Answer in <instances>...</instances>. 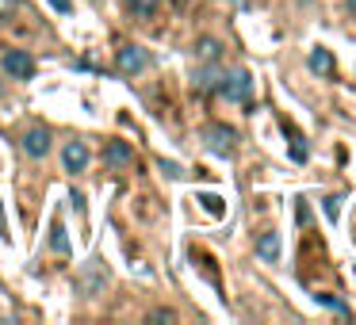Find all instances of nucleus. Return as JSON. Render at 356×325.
Here are the masks:
<instances>
[{
  "label": "nucleus",
  "instance_id": "obj_1",
  "mask_svg": "<svg viewBox=\"0 0 356 325\" xmlns=\"http://www.w3.org/2000/svg\"><path fill=\"white\" fill-rule=\"evenodd\" d=\"M218 92L234 103H249V96H253V77H249L245 69H238V73H230V77H222Z\"/></svg>",
  "mask_w": 356,
  "mask_h": 325
},
{
  "label": "nucleus",
  "instance_id": "obj_2",
  "mask_svg": "<svg viewBox=\"0 0 356 325\" xmlns=\"http://www.w3.org/2000/svg\"><path fill=\"white\" fill-rule=\"evenodd\" d=\"M104 283H108V268H104V260H88V264H81V272H77V287H81V294H96Z\"/></svg>",
  "mask_w": 356,
  "mask_h": 325
},
{
  "label": "nucleus",
  "instance_id": "obj_3",
  "mask_svg": "<svg viewBox=\"0 0 356 325\" xmlns=\"http://www.w3.org/2000/svg\"><path fill=\"white\" fill-rule=\"evenodd\" d=\"M4 73H8L12 81H31L35 77V58L27 54V50H8V54H4Z\"/></svg>",
  "mask_w": 356,
  "mask_h": 325
},
{
  "label": "nucleus",
  "instance_id": "obj_4",
  "mask_svg": "<svg viewBox=\"0 0 356 325\" xmlns=\"http://www.w3.org/2000/svg\"><path fill=\"white\" fill-rule=\"evenodd\" d=\"M115 65H119V73H127V77H134V73H142L149 65V54L142 47H123L115 54Z\"/></svg>",
  "mask_w": 356,
  "mask_h": 325
},
{
  "label": "nucleus",
  "instance_id": "obj_5",
  "mask_svg": "<svg viewBox=\"0 0 356 325\" xmlns=\"http://www.w3.org/2000/svg\"><path fill=\"white\" fill-rule=\"evenodd\" d=\"M234 142H238V134H234L230 126H222V123L207 126V146H211V153L230 157V153H234Z\"/></svg>",
  "mask_w": 356,
  "mask_h": 325
},
{
  "label": "nucleus",
  "instance_id": "obj_6",
  "mask_svg": "<svg viewBox=\"0 0 356 325\" xmlns=\"http://www.w3.org/2000/svg\"><path fill=\"white\" fill-rule=\"evenodd\" d=\"M104 165H108V169H131L134 149L127 146V142H108V146H104Z\"/></svg>",
  "mask_w": 356,
  "mask_h": 325
},
{
  "label": "nucleus",
  "instance_id": "obj_7",
  "mask_svg": "<svg viewBox=\"0 0 356 325\" xmlns=\"http://www.w3.org/2000/svg\"><path fill=\"white\" fill-rule=\"evenodd\" d=\"M24 153L27 157H47L50 153V131L47 126H31L24 134Z\"/></svg>",
  "mask_w": 356,
  "mask_h": 325
},
{
  "label": "nucleus",
  "instance_id": "obj_8",
  "mask_svg": "<svg viewBox=\"0 0 356 325\" xmlns=\"http://www.w3.org/2000/svg\"><path fill=\"white\" fill-rule=\"evenodd\" d=\"M62 165H65V172H85V165H88V146L85 142H65Z\"/></svg>",
  "mask_w": 356,
  "mask_h": 325
},
{
  "label": "nucleus",
  "instance_id": "obj_9",
  "mask_svg": "<svg viewBox=\"0 0 356 325\" xmlns=\"http://www.w3.org/2000/svg\"><path fill=\"white\" fill-rule=\"evenodd\" d=\"M310 69L322 73V77H330V73H333V58H330V50H322V47L310 50Z\"/></svg>",
  "mask_w": 356,
  "mask_h": 325
},
{
  "label": "nucleus",
  "instance_id": "obj_10",
  "mask_svg": "<svg viewBox=\"0 0 356 325\" xmlns=\"http://www.w3.org/2000/svg\"><path fill=\"white\" fill-rule=\"evenodd\" d=\"M257 256H261V260H276L280 256V238L276 233H264V238L257 241Z\"/></svg>",
  "mask_w": 356,
  "mask_h": 325
},
{
  "label": "nucleus",
  "instance_id": "obj_11",
  "mask_svg": "<svg viewBox=\"0 0 356 325\" xmlns=\"http://www.w3.org/2000/svg\"><path fill=\"white\" fill-rule=\"evenodd\" d=\"M157 8H161V0H131V12H134V16H142V19L157 16Z\"/></svg>",
  "mask_w": 356,
  "mask_h": 325
},
{
  "label": "nucleus",
  "instance_id": "obj_12",
  "mask_svg": "<svg viewBox=\"0 0 356 325\" xmlns=\"http://www.w3.org/2000/svg\"><path fill=\"white\" fill-rule=\"evenodd\" d=\"M195 85H200L203 92H211V88H218V85H222V73H218V69H203L200 77H195Z\"/></svg>",
  "mask_w": 356,
  "mask_h": 325
},
{
  "label": "nucleus",
  "instance_id": "obj_13",
  "mask_svg": "<svg viewBox=\"0 0 356 325\" xmlns=\"http://www.w3.org/2000/svg\"><path fill=\"white\" fill-rule=\"evenodd\" d=\"M195 54H200L203 62H215V58H218V42L215 39H200V50H195Z\"/></svg>",
  "mask_w": 356,
  "mask_h": 325
},
{
  "label": "nucleus",
  "instance_id": "obj_14",
  "mask_svg": "<svg viewBox=\"0 0 356 325\" xmlns=\"http://www.w3.org/2000/svg\"><path fill=\"white\" fill-rule=\"evenodd\" d=\"M50 233H54V238H50V245H54L58 253H65V249H70V241H65V230H62V222H54V230H50Z\"/></svg>",
  "mask_w": 356,
  "mask_h": 325
},
{
  "label": "nucleus",
  "instance_id": "obj_15",
  "mask_svg": "<svg viewBox=\"0 0 356 325\" xmlns=\"http://www.w3.org/2000/svg\"><path fill=\"white\" fill-rule=\"evenodd\" d=\"M318 302H322V306H330V310H337L341 317H348V306L341 299H333V294H318Z\"/></svg>",
  "mask_w": 356,
  "mask_h": 325
},
{
  "label": "nucleus",
  "instance_id": "obj_16",
  "mask_svg": "<svg viewBox=\"0 0 356 325\" xmlns=\"http://www.w3.org/2000/svg\"><path fill=\"white\" fill-rule=\"evenodd\" d=\"M291 142H295L291 157H295V161H307V146H302V138H299V134H291Z\"/></svg>",
  "mask_w": 356,
  "mask_h": 325
},
{
  "label": "nucleus",
  "instance_id": "obj_17",
  "mask_svg": "<svg viewBox=\"0 0 356 325\" xmlns=\"http://www.w3.org/2000/svg\"><path fill=\"white\" fill-rule=\"evenodd\" d=\"M161 172H165V176H184V169L172 165V161H161Z\"/></svg>",
  "mask_w": 356,
  "mask_h": 325
},
{
  "label": "nucleus",
  "instance_id": "obj_18",
  "mask_svg": "<svg viewBox=\"0 0 356 325\" xmlns=\"http://www.w3.org/2000/svg\"><path fill=\"white\" fill-rule=\"evenodd\" d=\"M200 203H207V210H211V215H218V210H222V199H215V195H203Z\"/></svg>",
  "mask_w": 356,
  "mask_h": 325
},
{
  "label": "nucleus",
  "instance_id": "obj_19",
  "mask_svg": "<svg viewBox=\"0 0 356 325\" xmlns=\"http://www.w3.org/2000/svg\"><path fill=\"white\" fill-rule=\"evenodd\" d=\"M149 317H154V322H177V314H172V310H154Z\"/></svg>",
  "mask_w": 356,
  "mask_h": 325
},
{
  "label": "nucleus",
  "instance_id": "obj_20",
  "mask_svg": "<svg viewBox=\"0 0 356 325\" xmlns=\"http://www.w3.org/2000/svg\"><path fill=\"white\" fill-rule=\"evenodd\" d=\"M12 8H16V0H0V19L12 16Z\"/></svg>",
  "mask_w": 356,
  "mask_h": 325
},
{
  "label": "nucleus",
  "instance_id": "obj_21",
  "mask_svg": "<svg viewBox=\"0 0 356 325\" xmlns=\"http://www.w3.org/2000/svg\"><path fill=\"white\" fill-rule=\"evenodd\" d=\"M337 203H341V199H325V215H330V218H337V210H341Z\"/></svg>",
  "mask_w": 356,
  "mask_h": 325
},
{
  "label": "nucleus",
  "instance_id": "obj_22",
  "mask_svg": "<svg viewBox=\"0 0 356 325\" xmlns=\"http://www.w3.org/2000/svg\"><path fill=\"white\" fill-rule=\"evenodd\" d=\"M50 4H54L58 12H70V0H50Z\"/></svg>",
  "mask_w": 356,
  "mask_h": 325
},
{
  "label": "nucleus",
  "instance_id": "obj_23",
  "mask_svg": "<svg viewBox=\"0 0 356 325\" xmlns=\"http://www.w3.org/2000/svg\"><path fill=\"white\" fill-rule=\"evenodd\" d=\"M172 4H188V0H172Z\"/></svg>",
  "mask_w": 356,
  "mask_h": 325
}]
</instances>
